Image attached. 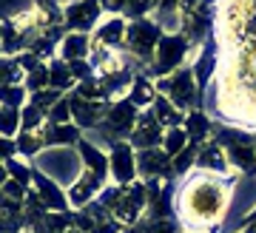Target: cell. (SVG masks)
I'll list each match as a JSON object with an SVG mask.
<instances>
[{
    "label": "cell",
    "mask_w": 256,
    "mask_h": 233,
    "mask_svg": "<svg viewBox=\"0 0 256 233\" xmlns=\"http://www.w3.org/2000/svg\"><path fill=\"white\" fill-rule=\"evenodd\" d=\"M210 37L216 72L205 94V114L256 134V0H216Z\"/></svg>",
    "instance_id": "1"
},
{
    "label": "cell",
    "mask_w": 256,
    "mask_h": 233,
    "mask_svg": "<svg viewBox=\"0 0 256 233\" xmlns=\"http://www.w3.org/2000/svg\"><path fill=\"white\" fill-rule=\"evenodd\" d=\"M239 174L220 176L210 170H188L174 190V214L182 233H220L234 202Z\"/></svg>",
    "instance_id": "2"
},
{
    "label": "cell",
    "mask_w": 256,
    "mask_h": 233,
    "mask_svg": "<svg viewBox=\"0 0 256 233\" xmlns=\"http://www.w3.org/2000/svg\"><path fill=\"white\" fill-rule=\"evenodd\" d=\"M165 28L156 23L154 18H142V20H128V32H126V54H131L134 60L151 66L154 63V54H156V46L162 40Z\"/></svg>",
    "instance_id": "3"
},
{
    "label": "cell",
    "mask_w": 256,
    "mask_h": 233,
    "mask_svg": "<svg viewBox=\"0 0 256 233\" xmlns=\"http://www.w3.org/2000/svg\"><path fill=\"white\" fill-rule=\"evenodd\" d=\"M191 52H196V48H194L180 32H165L160 46H156L154 63L148 66V77L160 80V77H168V74L185 68V60H188Z\"/></svg>",
    "instance_id": "4"
},
{
    "label": "cell",
    "mask_w": 256,
    "mask_h": 233,
    "mask_svg": "<svg viewBox=\"0 0 256 233\" xmlns=\"http://www.w3.org/2000/svg\"><path fill=\"white\" fill-rule=\"evenodd\" d=\"M154 86H156V94L168 97V102H174L182 114L200 108L196 100H202V97H200V88H196V80H194L191 66H185V68L168 74V77H160V80H154Z\"/></svg>",
    "instance_id": "5"
},
{
    "label": "cell",
    "mask_w": 256,
    "mask_h": 233,
    "mask_svg": "<svg viewBox=\"0 0 256 233\" xmlns=\"http://www.w3.org/2000/svg\"><path fill=\"white\" fill-rule=\"evenodd\" d=\"M137 116H140V108L131 106V102L122 97V100H117V102H111V108L106 111V116H102L100 128L108 134L111 145L122 142V140L131 136V131H134V126H137Z\"/></svg>",
    "instance_id": "6"
},
{
    "label": "cell",
    "mask_w": 256,
    "mask_h": 233,
    "mask_svg": "<svg viewBox=\"0 0 256 233\" xmlns=\"http://www.w3.org/2000/svg\"><path fill=\"white\" fill-rule=\"evenodd\" d=\"M108 176H111V185H131L137 182V151L134 145L122 140V142H114L108 148Z\"/></svg>",
    "instance_id": "7"
},
{
    "label": "cell",
    "mask_w": 256,
    "mask_h": 233,
    "mask_svg": "<svg viewBox=\"0 0 256 233\" xmlns=\"http://www.w3.org/2000/svg\"><path fill=\"white\" fill-rule=\"evenodd\" d=\"M106 18L100 0H68L63 6V26L66 32H94V26Z\"/></svg>",
    "instance_id": "8"
},
{
    "label": "cell",
    "mask_w": 256,
    "mask_h": 233,
    "mask_svg": "<svg viewBox=\"0 0 256 233\" xmlns=\"http://www.w3.org/2000/svg\"><path fill=\"white\" fill-rule=\"evenodd\" d=\"M32 188H34V194L40 196V202L46 205V210H57V214L72 210V205H68V196H66V188H63L57 180H52L48 174H43L40 168H34Z\"/></svg>",
    "instance_id": "9"
},
{
    "label": "cell",
    "mask_w": 256,
    "mask_h": 233,
    "mask_svg": "<svg viewBox=\"0 0 256 233\" xmlns=\"http://www.w3.org/2000/svg\"><path fill=\"white\" fill-rule=\"evenodd\" d=\"M162 134H165V128L160 126L156 114L151 111V108H146V111H140L137 126H134V131H131V136H128V142L134 145V151L160 148V145H162Z\"/></svg>",
    "instance_id": "10"
},
{
    "label": "cell",
    "mask_w": 256,
    "mask_h": 233,
    "mask_svg": "<svg viewBox=\"0 0 256 233\" xmlns=\"http://www.w3.org/2000/svg\"><path fill=\"white\" fill-rule=\"evenodd\" d=\"M137 176L142 182L146 180H171L174 168H171V156L162 148H146L137 151Z\"/></svg>",
    "instance_id": "11"
},
{
    "label": "cell",
    "mask_w": 256,
    "mask_h": 233,
    "mask_svg": "<svg viewBox=\"0 0 256 233\" xmlns=\"http://www.w3.org/2000/svg\"><path fill=\"white\" fill-rule=\"evenodd\" d=\"M222 148H225V156H228L230 168L236 170L239 176H254L256 174V145L254 142L230 136V140L222 142Z\"/></svg>",
    "instance_id": "12"
},
{
    "label": "cell",
    "mask_w": 256,
    "mask_h": 233,
    "mask_svg": "<svg viewBox=\"0 0 256 233\" xmlns=\"http://www.w3.org/2000/svg\"><path fill=\"white\" fill-rule=\"evenodd\" d=\"M126 32H128V20L126 18H106L94 26L92 40L97 46H106V48H114V52H122V43H126Z\"/></svg>",
    "instance_id": "13"
},
{
    "label": "cell",
    "mask_w": 256,
    "mask_h": 233,
    "mask_svg": "<svg viewBox=\"0 0 256 233\" xmlns=\"http://www.w3.org/2000/svg\"><path fill=\"white\" fill-rule=\"evenodd\" d=\"M194 168L210 170V174H220V176H236V170L230 168L228 156H225V148H222L220 142H214V140H208V142L200 148L196 165H194Z\"/></svg>",
    "instance_id": "14"
},
{
    "label": "cell",
    "mask_w": 256,
    "mask_h": 233,
    "mask_svg": "<svg viewBox=\"0 0 256 233\" xmlns=\"http://www.w3.org/2000/svg\"><path fill=\"white\" fill-rule=\"evenodd\" d=\"M92 54V32H68L57 46V57L72 63V60H88Z\"/></svg>",
    "instance_id": "15"
},
{
    "label": "cell",
    "mask_w": 256,
    "mask_h": 233,
    "mask_svg": "<svg viewBox=\"0 0 256 233\" xmlns=\"http://www.w3.org/2000/svg\"><path fill=\"white\" fill-rule=\"evenodd\" d=\"M185 134H188V142L191 145H205L208 140H214V126H210V116L205 114V108H194L185 114Z\"/></svg>",
    "instance_id": "16"
},
{
    "label": "cell",
    "mask_w": 256,
    "mask_h": 233,
    "mask_svg": "<svg viewBox=\"0 0 256 233\" xmlns=\"http://www.w3.org/2000/svg\"><path fill=\"white\" fill-rule=\"evenodd\" d=\"M14 142H18V156H23V160L40 156L46 148H52L48 145V122L43 128H34V131H20L14 136Z\"/></svg>",
    "instance_id": "17"
},
{
    "label": "cell",
    "mask_w": 256,
    "mask_h": 233,
    "mask_svg": "<svg viewBox=\"0 0 256 233\" xmlns=\"http://www.w3.org/2000/svg\"><path fill=\"white\" fill-rule=\"evenodd\" d=\"M126 100L131 102V106H137L140 111H146V108L154 106V100H156V86L154 80L148 77V74H137L134 77V82H131V88H128Z\"/></svg>",
    "instance_id": "18"
},
{
    "label": "cell",
    "mask_w": 256,
    "mask_h": 233,
    "mask_svg": "<svg viewBox=\"0 0 256 233\" xmlns=\"http://www.w3.org/2000/svg\"><path fill=\"white\" fill-rule=\"evenodd\" d=\"M48 86L57 91H63V94H68V91H74V86H77V80H74L72 68H68V63L66 60H60V57H54L52 63H48Z\"/></svg>",
    "instance_id": "19"
},
{
    "label": "cell",
    "mask_w": 256,
    "mask_h": 233,
    "mask_svg": "<svg viewBox=\"0 0 256 233\" xmlns=\"http://www.w3.org/2000/svg\"><path fill=\"white\" fill-rule=\"evenodd\" d=\"M151 111L156 114V120H160V126H162L165 131H168V128L182 126V122H185V114L174 106V102H168V97H162V94H156Z\"/></svg>",
    "instance_id": "20"
},
{
    "label": "cell",
    "mask_w": 256,
    "mask_h": 233,
    "mask_svg": "<svg viewBox=\"0 0 256 233\" xmlns=\"http://www.w3.org/2000/svg\"><path fill=\"white\" fill-rule=\"evenodd\" d=\"M80 140H82V131L74 122H66V126H52L48 122V145L52 148H74Z\"/></svg>",
    "instance_id": "21"
},
{
    "label": "cell",
    "mask_w": 256,
    "mask_h": 233,
    "mask_svg": "<svg viewBox=\"0 0 256 233\" xmlns=\"http://www.w3.org/2000/svg\"><path fill=\"white\" fill-rule=\"evenodd\" d=\"M6 170H9V180H14V182H20V185L32 188L34 168L28 165V160H23V156H12V160H6Z\"/></svg>",
    "instance_id": "22"
},
{
    "label": "cell",
    "mask_w": 256,
    "mask_h": 233,
    "mask_svg": "<svg viewBox=\"0 0 256 233\" xmlns=\"http://www.w3.org/2000/svg\"><path fill=\"white\" fill-rule=\"evenodd\" d=\"M63 97H66L63 91H57V88H52V86H48V88H43V91H34V94H28V102H32L37 111H43V114L48 116V111H52V108H54Z\"/></svg>",
    "instance_id": "23"
},
{
    "label": "cell",
    "mask_w": 256,
    "mask_h": 233,
    "mask_svg": "<svg viewBox=\"0 0 256 233\" xmlns=\"http://www.w3.org/2000/svg\"><path fill=\"white\" fill-rule=\"evenodd\" d=\"M185 145H188V134H185L182 126H176V128H168V131L162 134V145H160V148H162V151L174 160V156L182 151Z\"/></svg>",
    "instance_id": "24"
},
{
    "label": "cell",
    "mask_w": 256,
    "mask_h": 233,
    "mask_svg": "<svg viewBox=\"0 0 256 233\" xmlns=\"http://www.w3.org/2000/svg\"><path fill=\"white\" fill-rule=\"evenodd\" d=\"M23 82V68L14 57H0V88L6 86H20Z\"/></svg>",
    "instance_id": "25"
},
{
    "label": "cell",
    "mask_w": 256,
    "mask_h": 233,
    "mask_svg": "<svg viewBox=\"0 0 256 233\" xmlns=\"http://www.w3.org/2000/svg\"><path fill=\"white\" fill-rule=\"evenodd\" d=\"M23 88H26L28 94L48 88V63H40L37 68H32V72L23 74Z\"/></svg>",
    "instance_id": "26"
},
{
    "label": "cell",
    "mask_w": 256,
    "mask_h": 233,
    "mask_svg": "<svg viewBox=\"0 0 256 233\" xmlns=\"http://www.w3.org/2000/svg\"><path fill=\"white\" fill-rule=\"evenodd\" d=\"M28 102V91L23 88V82L20 86H6V88H0V106L3 108H23Z\"/></svg>",
    "instance_id": "27"
},
{
    "label": "cell",
    "mask_w": 256,
    "mask_h": 233,
    "mask_svg": "<svg viewBox=\"0 0 256 233\" xmlns=\"http://www.w3.org/2000/svg\"><path fill=\"white\" fill-rule=\"evenodd\" d=\"M154 9H156V0H126L122 18L126 20H142V18H151Z\"/></svg>",
    "instance_id": "28"
},
{
    "label": "cell",
    "mask_w": 256,
    "mask_h": 233,
    "mask_svg": "<svg viewBox=\"0 0 256 233\" xmlns=\"http://www.w3.org/2000/svg\"><path fill=\"white\" fill-rule=\"evenodd\" d=\"M46 126V114L43 111H37L32 102L20 108V131H34V128H43Z\"/></svg>",
    "instance_id": "29"
},
{
    "label": "cell",
    "mask_w": 256,
    "mask_h": 233,
    "mask_svg": "<svg viewBox=\"0 0 256 233\" xmlns=\"http://www.w3.org/2000/svg\"><path fill=\"white\" fill-rule=\"evenodd\" d=\"M46 122H52V126H66V122H72V108H68V100H60L52 111H48Z\"/></svg>",
    "instance_id": "30"
},
{
    "label": "cell",
    "mask_w": 256,
    "mask_h": 233,
    "mask_svg": "<svg viewBox=\"0 0 256 233\" xmlns=\"http://www.w3.org/2000/svg\"><path fill=\"white\" fill-rule=\"evenodd\" d=\"M180 222H171V219H148L142 224V233H176Z\"/></svg>",
    "instance_id": "31"
},
{
    "label": "cell",
    "mask_w": 256,
    "mask_h": 233,
    "mask_svg": "<svg viewBox=\"0 0 256 233\" xmlns=\"http://www.w3.org/2000/svg\"><path fill=\"white\" fill-rule=\"evenodd\" d=\"M68 68H72V74H74V80L77 82H86V80H94V77H97L88 60H72Z\"/></svg>",
    "instance_id": "32"
},
{
    "label": "cell",
    "mask_w": 256,
    "mask_h": 233,
    "mask_svg": "<svg viewBox=\"0 0 256 233\" xmlns=\"http://www.w3.org/2000/svg\"><path fill=\"white\" fill-rule=\"evenodd\" d=\"M100 9L102 14H108V18H122V12H126V0H100Z\"/></svg>",
    "instance_id": "33"
},
{
    "label": "cell",
    "mask_w": 256,
    "mask_h": 233,
    "mask_svg": "<svg viewBox=\"0 0 256 233\" xmlns=\"http://www.w3.org/2000/svg\"><path fill=\"white\" fill-rule=\"evenodd\" d=\"M9 182V170H6V162H0V188Z\"/></svg>",
    "instance_id": "34"
},
{
    "label": "cell",
    "mask_w": 256,
    "mask_h": 233,
    "mask_svg": "<svg viewBox=\"0 0 256 233\" xmlns=\"http://www.w3.org/2000/svg\"><path fill=\"white\" fill-rule=\"evenodd\" d=\"M122 233H142V224H131V228H122Z\"/></svg>",
    "instance_id": "35"
},
{
    "label": "cell",
    "mask_w": 256,
    "mask_h": 233,
    "mask_svg": "<svg viewBox=\"0 0 256 233\" xmlns=\"http://www.w3.org/2000/svg\"><path fill=\"white\" fill-rule=\"evenodd\" d=\"M66 233H80V230H77V228H72V230H66Z\"/></svg>",
    "instance_id": "36"
},
{
    "label": "cell",
    "mask_w": 256,
    "mask_h": 233,
    "mask_svg": "<svg viewBox=\"0 0 256 233\" xmlns=\"http://www.w3.org/2000/svg\"><path fill=\"white\" fill-rule=\"evenodd\" d=\"M0 40H3V37H0Z\"/></svg>",
    "instance_id": "37"
}]
</instances>
